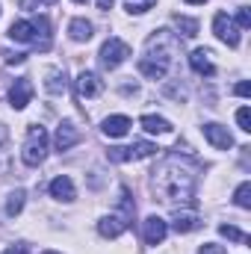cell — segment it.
Masks as SVG:
<instances>
[{"label": "cell", "instance_id": "1", "mask_svg": "<svg viewBox=\"0 0 251 254\" xmlns=\"http://www.w3.org/2000/svg\"><path fill=\"white\" fill-rule=\"evenodd\" d=\"M154 195L166 204H178V201H192L195 198V175L187 166H181L175 157L163 160L154 172Z\"/></svg>", "mask_w": 251, "mask_h": 254}, {"label": "cell", "instance_id": "2", "mask_svg": "<svg viewBox=\"0 0 251 254\" xmlns=\"http://www.w3.org/2000/svg\"><path fill=\"white\" fill-rule=\"evenodd\" d=\"M175 51H178V39L169 30H157V36L148 39V57L139 60V71L151 80H163L169 74Z\"/></svg>", "mask_w": 251, "mask_h": 254}, {"label": "cell", "instance_id": "3", "mask_svg": "<svg viewBox=\"0 0 251 254\" xmlns=\"http://www.w3.org/2000/svg\"><path fill=\"white\" fill-rule=\"evenodd\" d=\"M9 39L21 42V45H36L39 51L51 48V21L45 15L33 18V21H15L9 27Z\"/></svg>", "mask_w": 251, "mask_h": 254}, {"label": "cell", "instance_id": "4", "mask_svg": "<svg viewBox=\"0 0 251 254\" xmlns=\"http://www.w3.org/2000/svg\"><path fill=\"white\" fill-rule=\"evenodd\" d=\"M133 213H136V207H133V201H130V192L122 190V213H110V216H104V219L98 222V234L107 237V240L122 237L127 228H130V222H133Z\"/></svg>", "mask_w": 251, "mask_h": 254}, {"label": "cell", "instance_id": "5", "mask_svg": "<svg viewBox=\"0 0 251 254\" xmlns=\"http://www.w3.org/2000/svg\"><path fill=\"white\" fill-rule=\"evenodd\" d=\"M24 163L27 166H42L45 157H48V130L39 125H33L27 130V142H24V151H21Z\"/></svg>", "mask_w": 251, "mask_h": 254}, {"label": "cell", "instance_id": "6", "mask_svg": "<svg viewBox=\"0 0 251 254\" xmlns=\"http://www.w3.org/2000/svg\"><path fill=\"white\" fill-rule=\"evenodd\" d=\"M127 57H130V45L122 42V39H110V42H104V48H101V65H104L107 71L119 68Z\"/></svg>", "mask_w": 251, "mask_h": 254}, {"label": "cell", "instance_id": "7", "mask_svg": "<svg viewBox=\"0 0 251 254\" xmlns=\"http://www.w3.org/2000/svg\"><path fill=\"white\" fill-rule=\"evenodd\" d=\"M157 148L151 145V142H133L130 148H110L107 151V160H113V163H130V160H145V157H151Z\"/></svg>", "mask_w": 251, "mask_h": 254}, {"label": "cell", "instance_id": "8", "mask_svg": "<svg viewBox=\"0 0 251 254\" xmlns=\"http://www.w3.org/2000/svg\"><path fill=\"white\" fill-rule=\"evenodd\" d=\"M213 33H216L228 48H237V45H240V27L228 18V12H219V15L213 18Z\"/></svg>", "mask_w": 251, "mask_h": 254}, {"label": "cell", "instance_id": "9", "mask_svg": "<svg viewBox=\"0 0 251 254\" xmlns=\"http://www.w3.org/2000/svg\"><path fill=\"white\" fill-rule=\"evenodd\" d=\"M83 139V133H80V127L74 125V122H63V125L57 127V136H54V145H57V151L63 154V151H71L77 142Z\"/></svg>", "mask_w": 251, "mask_h": 254}, {"label": "cell", "instance_id": "10", "mask_svg": "<svg viewBox=\"0 0 251 254\" xmlns=\"http://www.w3.org/2000/svg\"><path fill=\"white\" fill-rule=\"evenodd\" d=\"M104 92V80L95 74V71H80L77 74V95L86 101V98H98Z\"/></svg>", "mask_w": 251, "mask_h": 254}, {"label": "cell", "instance_id": "11", "mask_svg": "<svg viewBox=\"0 0 251 254\" xmlns=\"http://www.w3.org/2000/svg\"><path fill=\"white\" fill-rule=\"evenodd\" d=\"M204 130V139L213 145V148H219V151H228V148H234V136L228 133V127L216 125V122H210V125L201 127Z\"/></svg>", "mask_w": 251, "mask_h": 254}, {"label": "cell", "instance_id": "12", "mask_svg": "<svg viewBox=\"0 0 251 254\" xmlns=\"http://www.w3.org/2000/svg\"><path fill=\"white\" fill-rule=\"evenodd\" d=\"M30 98H33V83H30L27 77L15 80L12 89H9V104H12L15 110H24V107L30 104Z\"/></svg>", "mask_w": 251, "mask_h": 254}, {"label": "cell", "instance_id": "13", "mask_svg": "<svg viewBox=\"0 0 251 254\" xmlns=\"http://www.w3.org/2000/svg\"><path fill=\"white\" fill-rule=\"evenodd\" d=\"M169 234V222L160 219V216H148L145 219V243L148 246H160Z\"/></svg>", "mask_w": 251, "mask_h": 254}, {"label": "cell", "instance_id": "14", "mask_svg": "<svg viewBox=\"0 0 251 254\" xmlns=\"http://www.w3.org/2000/svg\"><path fill=\"white\" fill-rule=\"evenodd\" d=\"M51 195H54L57 201H74V198H77L74 181H71L68 175H60V178H54V181H51Z\"/></svg>", "mask_w": 251, "mask_h": 254}, {"label": "cell", "instance_id": "15", "mask_svg": "<svg viewBox=\"0 0 251 254\" xmlns=\"http://www.w3.org/2000/svg\"><path fill=\"white\" fill-rule=\"evenodd\" d=\"M189 65H192L195 74H204V77H213L216 74V68L210 63V51H204V48H198V51L189 54Z\"/></svg>", "mask_w": 251, "mask_h": 254}, {"label": "cell", "instance_id": "16", "mask_svg": "<svg viewBox=\"0 0 251 254\" xmlns=\"http://www.w3.org/2000/svg\"><path fill=\"white\" fill-rule=\"evenodd\" d=\"M172 228L178 231V234H192V231H198L201 228V219L195 216V213H175L172 216Z\"/></svg>", "mask_w": 251, "mask_h": 254}, {"label": "cell", "instance_id": "17", "mask_svg": "<svg viewBox=\"0 0 251 254\" xmlns=\"http://www.w3.org/2000/svg\"><path fill=\"white\" fill-rule=\"evenodd\" d=\"M104 136H110V139H119V136H125L127 130H130V119L127 116H110L107 122H104Z\"/></svg>", "mask_w": 251, "mask_h": 254}, {"label": "cell", "instance_id": "18", "mask_svg": "<svg viewBox=\"0 0 251 254\" xmlns=\"http://www.w3.org/2000/svg\"><path fill=\"white\" fill-rule=\"evenodd\" d=\"M68 36H71L74 42H89V39H92V21L74 18V21L68 24Z\"/></svg>", "mask_w": 251, "mask_h": 254}, {"label": "cell", "instance_id": "19", "mask_svg": "<svg viewBox=\"0 0 251 254\" xmlns=\"http://www.w3.org/2000/svg\"><path fill=\"white\" fill-rule=\"evenodd\" d=\"M139 125H142V130H148V133H172V130H175L172 122H166V119H160V116H142Z\"/></svg>", "mask_w": 251, "mask_h": 254}, {"label": "cell", "instance_id": "20", "mask_svg": "<svg viewBox=\"0 0 251 254\" xmlns=\"http://www.w3.org/2000/svg\"><path fill=\"white\" fill-rule=\"evenodd\" d=\"M45 89H48L51 95H63L65 89H68L65 71H60V68H51V71H48V83H45Z\"/></svg>", "mask_w": 251, "mask_h": 254}, {"label": "cell", "instance_id": "21", "mask_svg": "<svg viewBox=\"0 0 251 254\" xmlns=\"http://www.w3.org/2000/svg\"><path fill=\"white\" fill-rule=\"evenodd\" d=\"M24 198H27L24 190H15L12 195H9V201H6V216H9V219H15V216L24 210Z\"/></svg>", "mask_w": 251, "mask_h": 254}, {"label": "cell", "instance_id": "22", "mask_svg": "<svg viewBox=\"0 0 251 254\" xmlns=\"http://www.w3.org/2000/svg\"><path fill=\"white\" fill-rule=\"evenodd\" d=\"M175 24H178V30L187 36V39H192V36H198V21L195 18H184V15H175Z\"/></svg>", "mask_w": 251, "mask_h": 254}, {"label": "cell", "instance_id": "23", "mask_svg": "<svg viewBox=\"0 0 251 254\" xmlns=\"http://www.w3.org/2000/svg\"><path fill=\"white\" fill-rule=\"evenodd\" d=\"M219 234H222L225 240H231V243H249V234H243V231L234 228V225H219Z\"/></svg>", "mask_w": 251, "mask_h": 254}, {"label": "cell", "instance_id": "24", "mask_svg": "<svg viewBox=\"0 0 251 254\" xmlns=\"http://www.w3.org/2000/svg\"><path fill=\"white\" fill-rule=\"evenodd\" d=\"M234 201H237V207H243V210H249L251 207V184H240L237 187V195H234Z\"/></svg>", "mask_w": 251, "mask_h": 254}, {"label": "cell", "instance_id": "25", "mask_svg": "<svg viewBox=\"0 0 251 254\" xmlns=\"http://www.w3.org/2000/svg\"><path fill=\"white\" fill-rule=\"evenodd\" d=\"M154 3H157V0H125V9H127V12H136V15H142V12H148Z\"/></svg>", "mask_w": 251, "mask_h": 254}, {"label": "cell", "instance_id": "26", "mask_svg": "<svg viewBox=\"0 0 251 254\" xmlns=\"http://www.w3.org/2000/svg\"><path fill=\"white\" fill-rule=\"evenodd\" d=\"M237 122H240V127L249 133L251 130V110L249 107H243V110H237Z\"/></svg>", "mask_w": 251, "mask_h": 254}, {"label": "cell", "instance_id": "27", "mask_svg": "<svg viewBox=\"0 0 251 254\" xmlns=\"http://www.w3.org/2000/svg\"><path fill=\"white\" fill-rule=\"evenodd\" d=\"M237 24H240V30H249V27H251V12L246 9V6L240 9V15H237Z\"/></svg>", "mask_w": 251, "mask_h": 254}, {"label": "cell", "instance_id": "28", "mask_svg": "<svg viewBox=\"0 0 251 254\" xmlns=\"http://www.w3.org/2000/svg\"><path fill=\"white\" fill-rule=\"evenodd\" d=\"M57 0H21V9H42V6H51Z\"/></svg>", "mask_w": 251, "mask_h": 254}, {"label": "cell", "instance_id": "29", "mask_svg": "<svg viewBox=\"0 0 251 254\" xmlns=\"http://www.w3.org/2000/svg\"><path fill=\"white\" fill-rule=\"evenodd\" d=\"M198 254H228L225 252V246H216V243H207V246H201Z\"/></svg>", "mask_w": 251, "mask_h": 254}, {"label": "cell", "instance_id": "30", "mask_svg": "<svg viewBox=\"0 0 251 254\" xmlns=\"http://www.w3.org/2000/svg\"><path fill=\"white\" fill-rule=\"evenodd\" d=\"M27 252H30V246H27V243H15V246H9L3 254H27Z\"/></svg>", "mask_w": 251, "mask_h": 254}, {"label": "cell", "instance_id": "31", "mask_svg": "<svg viewBox=\"0 0 251 254\" xmlns=\"http://www.w3.org/2000/svg\"><path fill=\"white\" fill-rule=\"evenodd\" d=\"M234 92H237L240 98H249V95H251V86H249V83H237V89H234Z\"/></svg>", "mask_w": 251, "mask_h": 254}, {"label": "cell", "instance_id": "32", "mask_svg": "<svg viewBox=\"0 0 251 254\" xmlns=\"http://www.w3.org/2000/svg\"><path fill=\"white\" fill-rule=\"evenodd\" d=\"M98 9H101V12H110V9H113V0H98Z\"/></svg>", "mask_w": 251, "mask_h": 254}, {"label": "cell", "instance_id": "33", "mask_svg": "<svg viewBox=\"0 0 251 254\" xmlns=\"http://www.w3.org/2000/svg\"><path fill=\"white\" fill-rule=\"evenodd\" d=\"M0 142H6V127L0 125Z\"/></svg>", "mask_w": 251, "mask_h": 254}, {"label": "cell", "instance_id": "34", "mask_svg": "<svg viewBox=\"0 0 251 254\" xmlns=\"http://www.w3.org/2000/svg\"><path fill=\"white\" fill-rule=\"evenodd\" d=\"M187 3H207V0H187Z\"/></svg>", "mask_w": 251, "mask_h": 254}, {"label": "cell", "instance_id": "35", "mask_svg": "<svg viewBox=\"0 0 251 254\" xmlns=\"http://www.w3.org/2000/svg\"><path fill=\"white\" fill-rule=\"evenodd\" d=\"M42 254H60V252H42Z\"/></svg>", "mask_w": 251, "mask_h": 254}, {"label": "cell", "instance_id": "36", "mask_svg": "<svg viewBox=\"0 0 251 254\" xmlns=\"http://www.w3.org/2000/svg\"><path fill=\"white\" fill-rule=\"evenodd\" d=\"M74 3H86V0H74Z\"/></svg>", "mask_w": 251, "mask_h": 254}]
</instances>
